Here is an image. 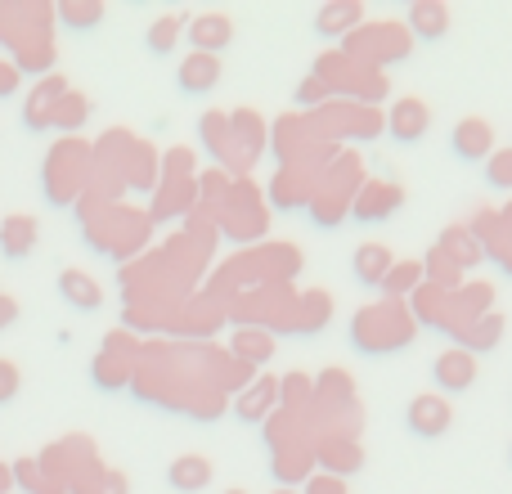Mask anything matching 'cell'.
<instances>
[{
	"label": "cell",
	"instance_id": "cell-4",
	"mask_svg": "<svg viewBox=\"0 0 512 494\" xmlns=\"http://www.w3.org/2000/svg\"><path fill=\"white\" fill-rule=\"evenodd\" d=\"M212 77H216L212 63H189L185 68V90H207L212 86Z\"/></svg>",
	"mask_w": 512,
	"mask_h": 494
},
{
	"label": "cell",
	"instance_id": "cell-3",
	"mask_svg": "<svg viewBox=\"0 0 512 494\" xmlns=\"http://www.w3.org/2000/svg\"><path fill=\"white\" fill-rule=\"evenodd\" d=\"M171 486L176 490H203L207 486V463L198 459V463H176L171 468Z\"/></svg>",
	"mask_w": 512,
	"mask_h": 494
},
{
	"label": "cell",
	"instance_id": "cell-5",
	"mask_svg": "<svg viewBox=\"0 0 512 494\" xmlns=\"http://www.w3.org/2000/svg\"><path fill=\"white\" fill-rule=\"evenodd\" d=\"M14 396H18V369L9 360H0V405H9Z\"/></svg>",
	"mask_w": 512,
	"mask_h": 494
},
{
	"label": "cell",
	"instance_id": "cell-8",
	"mask_svg": "<svg viewBox=\"0 0 512 494\" xmlns=\"http://www.w3.org/2000/svg\"><path fill=\"white\" fill-rule=\"evenodd\" d=\"M9 319H14V301H9V297H0V328H5Z\"/></svg>",
	"mask_w": 512,
	"mask_h": 494
},
{
	"label": "cell",
	"instance_id": "cell-6",
	"mask_svg": "<svg viewBox=\"0 0 512 494\" xmlns=\"http://www.w3.org/2000/svg\"><path fill=\"white\" fill-rule=\"evenodd\" d=\"M63 18L68 23H99V5H63Z\"/></svg>",
	"mask_w": 512,
	"mask_h": 494
},
{
	"label": "cell",
	"instance_id": "cell-1",
	"mask_svg": "<svg viewBox=\"0 0 512 494\" xmlns=\"http://www.w3.org/2000/svg\"><path fill=\"white\" fill-rule=\"evenodd\" d=\"M32 243H36V225L27 221V216H9V221L0 225V252H5L9 261L27 256V247Z\"/></svg>",
	"mask_w": 512,
	"mask_h": 494
},
{
	"label": "cell",
	"instance_id": "cell-2",
	"mask_svg": "<svg viewBox=\"0 0 512 494\" xmlns=\"http://www.w3.org/2000/svg\"><path fill=\"white\" fill-rule=\"evenodd\" d=\"M63 292H68V301L72 306H81V310L99 306V288L86 279V274H63Z\"/></svg>",
	"mask_w": 512,
	"mask_h": 494
},
{
	"label": "cell",
	"instance_id": "cell-9",
	"mask_svg": "<svg viewBox=\"0 0 512 494\" xmlns=\"http://www.w3.org/2000/svg\"><path fill=\"white\" fill-rule=\"evenodd\" d=\"M9 490V468H0V494Z\"/></svg>",
	"mask_w": 512,
	"mask_h": 494
},
{
	"label": "cell",
	"instance_id": "cell-7",
	"mask_svg": "<svg viewBox=\"0 0 512 494\" xmlns=\"http://www.w3.org/2000/svg\"><path fill=\"white\" fill-rule=\"evenodd\" d=\"M18 90V63L0 59V99H9Z\"/></svg>",
	"mask_w": 512,
	"mask_h": 494
}]
</instances>
